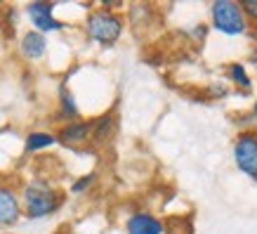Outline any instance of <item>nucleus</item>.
<instances>
[{
	"instance_id": "nucleus-1",
	"label": "nucleus",
	"mask_w": 257,
	"mask_h": 234,
	"mask_svg": "<svg viewBox=\"0 0 257 234\" xmlns=\"http://www.w3.org/2000/svg\"><path fill=\"white\" fill-rule=\"evenodd\" d=\"M62 203H64V196L45 180H33V182H29L24 187L22 211L31 220H40L52 215V213H57L62 208Z\"/></svg>"
},
{
	"instance_id": "nucleus-2",
	"label": "nucleus",
	"mask_w": 257,
	"mask_h": 234,
	"mask_svg": "<svg viewBox=\"0 0 257 234\" xmlns=\"http://www.w3.org/2000/svg\"><path fill=\"white\" fill-rule=\"evenodd\" d=\"M87 38L97 45H113L123 33V19L111 10H97L85 19Z\"/></svg>"
},
{
	"instance_id": "nucleus-3",
	"label": "nucleus",
	"mask_w": 257,
	"mask_h": 234,
	"mask_svg": "<svg viewBox=\"0 0 257 234\" xmlns=\"http://www.w3.org/2000/svg\"><path fill=\"white\" fill-rule=\"evenodd\" d=\"M212 26L215 31L224 36H243L248 31V19L243 15V10L234 0H215L210 8Z\"/></svg>"
},
{
	"instance_id": "nucleus-4",
	"label": "nucleus",
	"mask_w": 257,
	"mask_h": 234,
	"mask_svg": "<svg viewBox=\"0 0 257 234\" xmlns=\"http://www.w3.org/2000/svg\"><path fill=\"white\" fill-rule=\"evenodd\" d=\"M234 161L248 178L257 180V133L245 130L234 142Z\"/></svg>"
},
{
	"instance_id": "nucleus-5",
	"label": "nucleus",
	"mask_w": 257,
	"mask_h": 234,
	"mask_svg": "<svg viewBox=\"0 0 257 234\" xmlns=\"http://www.w3.org/2000/svg\"><path fill=\"white\" fill-rule=\"evenodd\" d=\"M55 3H31V5H26V15L31 19L33 29L43 36L47 33H55V31H62L64 29V22L55 19Z\"/></svg>"
},
{
	"instance_id": "nucleus-6",
	"label": "nucleus",
	"mask_w": 257,
	"mask_h": 234,
	"mask_svg": "<svg viewBox=\"0 0 257 234\" xmlns=\"http://www.w3.org/2000/svg\"><path fill=\"white\" fill-rule=\"evenodd\" d=\"M125 232L127 234H165V222L147 211H137L127 218Z\"/></svg>"
},
{
	"instance_id": "nucleus-7",
	"label": "nucleus",
	"mask_w": 257,
	"mask_h": 234,
	"mask_svg": "<svg viewBox=\"0 0 257 234\" xmlns=\"http://www.w3.org/2000/svg\"><path fill=\"white\" fill-rule=\"evenodd\" d=\"M90 135H92L90 121H71V123H64L59 128V133L55 137L57 142H62L64 147H78V144L90 140Z\"/></svg>"
},
{
	"instance_id": "nucleus-8",
	"label": "nucleus",
	"mask_w": 257,
	"mask_h": 234,
	"mask_svg": "<svg viewBox=\"0 0 257 234\" xmlns=\"http://www.w3.org/2000/svg\"><path fill=\"white\" fill-rule=\"evenodd\" d=\"M22 218V201L10 187H0V227L15 225Z\"/></svg>"
},
{
	"instance_id": "nucleus-9",
	"label": "nucleus",
	"mask_w": 257,
	"mask_h": 234,
	"mask_svg": "<svg viewBox=\"0 0 257 234\" xmlns=\"http://www.w3.org/2000/svg\"><path fill=\"white\" fill-rule=\"evenodd\" d=\"M47 52V38L43 36V33L38 31H29L24 33L22 38V55L26 57V59H31V62H36V59H43Z\"/></svg>"
},
{
	"instance_id": "nucleus-10",
	"label": "nucleus",
	"mask_w": 257,
	"mask_h": 234,
	"mask_svg": "<svg viewBox=\"0 0 257 234\" xmlns=\"http://www.w3.org/2000/svg\"><path fill=\"white\" fill-rule=\"evenodd\" d=\"M90 125H92V135H90V140H94L97 144H101V142H109L111 137H113V133H116V116L113 114H101L99 118H94V121H90Z\"/></svg>"
},
{
	"instance_id": "nucleus-11",
	"label": "nucleus",
	"mask_w": 257,
	"mask_h": 234,
	"mask_svg": "<svg viewBox=\"0 0 257 234\" xmlns=\"http://www.w3.org/2000/svg\"><path fill=\"white\" fill-rule=\"evenodd\" d=\"M57 116L71 123V121H80V111L78 104H76V97L71 95V90L66 86H59V109H57Z\"/></svg>"
},
{
	"instance_id": "nucleus-12",
	"label": "nucleus",
	"mask_w": 257,
	"mask_h": 234,
	"mask_svg": "<svg viewBox=\"0 0 257 234\" xmlns=\"http://www.w3.org/2000/svg\"><path fill=\"white\" fill-rule=\"evenodd\" d=\"M57 142V137L52 133H45V130H31V133L26 135V142H24V149H26V154H38L43 149L52 147Z\"/></svg>"
},
{
	"instance_id": "nucleus-13",
	"label": "nucleus",
	"mask_w": 257,
	"mask_h": 234,
	"mask_svg": "<svg viewBox=\"0 0 257 234\" xmlns=\"http://www.w3.org/2000/svg\"><path fill=\"white\" fill-rule=\"evenodd\" d=\"M226 76H229V81L236 86V90H245L248 93L250 88H252V78L248 76V71H245V66L243 64H229L226 66Z\"/></svg>"
},
{
	"instance_id": "nucleus-14",
	"label": "nucleus",
	"mask_w": 257,
	"mask_h": 234,
	"mask_svg": "<svg viewBox=\"0 0 257 234\" xmlns=\"http://www.w3.org/2000/svg\"><path fill=\"white\" fill-rule=\"evenodd\" d=\"M92 182H94V173H87V175L78 178L71 185V192H73V194H83V192H87V189L92 187Z\"/></svg>"
},
{
	"instance_id": "nucleus-15",
	"label": "nucleus",
	"mask_w": 257,
	"mask_h": 234,
	"mask_svg": "<svg viewBox=\"0 0 257 234\" xmlns=\"http://www.w3.org/2000/svg\"><path fill=\"white\" fill-rule=\"evenodd\" d=\"M238 5H241L245 19H250V22H257V0H241Z\"/></svg>"
},
{
	"instance_id": "nucleus-16",
	"label": "nucleus",
	"mask_w": 257,
	"mask_h": 234,
	"mask_svg": "<svg viewBox=\"0 0 257 234\" xmlns=\"http://www.w3.org/2000/svg\"><path fill=\"white\" fill-rule=\"evenodd\" d=\"M250 121H252V123L257 121V102H255V107H252V111H250Z\"/></svg>"
},
{
	"instance_id": "nucleus-17",
	"label": "nucleus",
	"mask_w": 257,
	"mask_h": 234,
	"mask_svg": "<svg viewBox=\"0 0 257 234\" xmlns=\"http://www.w3.org/2000/svg\"><path fill=\"white\" fill-rule=\"evenodd\" d=\"M0 234H10V232H0Z\"/></svg>"
}]
</instances>
